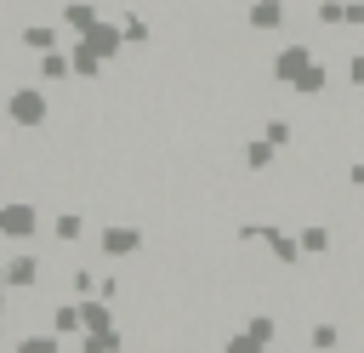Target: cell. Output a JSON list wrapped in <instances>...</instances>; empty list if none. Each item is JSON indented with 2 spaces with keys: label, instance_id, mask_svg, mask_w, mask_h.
<instances>
[{
  "label": "cell",
  "instance_id": "cell-1",
  "mask_svg": "<svg viewBox=\"0 0 364 353\" xmlns=\"http://www.w3.org/2000/svg\"><path fill=\"white\" fill-rule=\"evenodd\" d=\"M0 108H6V120H11L17 131H40V125L51 120V97H46V85H40V80H28V85H11Z\"/></svg>",
  "mask_w": 364,
  "mask_h": 353
},
{
  "label": "cell",
  "instance_id": "cell-2",
  "mask_svg": "<svg viewBox=\"0 0 364 353\" xmlns=\"http://www.w3.org/2000/svg\"><path fill=\"white\" fill-rule=\"evenodd\" d=\"M313 63H318V46H313V40H284V46H273V57H267V80L290 91Z\"/></svg>",
  "mask_w": 364,
  "mask_h": 353
},
{
  "label": "cell",
  "instance_id": "cell-3",
  "mask_svg": "<svg viewBox=\"0 0 364 353\" xmlns=\"http://www.w3.org/2000/svg\"><path fill=\"white\" fill-rule=\"evenodd\" d=\"M142 245H148L142 222H108V228L97 233V251H102V256H114V262H131V256H142Z\"/></svg>",
  "mask_w": 364,
  "mask_h": 353
},
{
  "label": "cell",
  "instance_id": "cell-4",
  "mask_svg": "<svg viewBox=\"0 0 364 353\" xmlns=\"http://www.w3.org/2000/svg\"><path fill=\"white\" fill-rule=\"evenodd\" d=\"M80 40H85V46H91L102 63H119V57L131 51V46H125V28H119V23H108V17H97V23H91Z\"/></svg>",
  "mask_w": 364,
  "mask_h": 353
},
{
  "label": "cell",
  "instance_id": "cell-5",
  "mask_svg": "<svg viewBox=\"0 0 364 353\" xmlns=\"http://www.w3.org/2000/svg\"><path fill=\"white\" fill-rule=\"evenodd\" d=\"M40 233V211L28 199H6L0 205V239H34Z\"/></svg>",
  "mask_w": 364,
  "mask_h": 353
},
{
  "label": "cell",
  "instance_id": "cell-6",
  "mask_svg": "<svg viewBox=\"0 0 364 353\" xmlns=\"http://www.w3.org/2000/svg\"><path fill=\"white\" fill-rule=\"evenodd\" d=\"M273 165H279V148H273L262 131H250V137L239 142V171H245V176H262V171H273Z\"/></svg>",
  "mask_w": 364,
  "mask_h": 353
},
{
  "label": "cell",
  "instance_id": "cell-7",
  "mask_svg": "<svg viewBox=\"0 0 364 353\" xmlns=\"http://www.w3.org/2000/svg\"><path fill=\"white\" fill-rule=\"evenodd\" d=\"M296 239H301V256H307V262H324V256L336 251V228H330V222H318V216H313V222H301V228H296Z\"/></svg>",
  "mask_w": 364,
  "mask_h": 353
},
{
  "label": "cell",
  "instance_id": "cell-8",
  "mask_svg": "<svg viewBox=\"0 0 364 353\" xmlns=\"http://www.w3.org/2000/svg\"><path fill=\"white\" fill-rule=\"evenodd\" d=\"M40 285V256H6V290H34Z\"/></svg>",
  "mask_w": 364,
  "mask_h": 353
},
{
  "label": "cell",
  "instance_id": "cell-9",
  "mask_svg": "<svg viewBox=\"0 0 364 353\" xmlns=\"http://www.w3.org/2000/svg\"><path fill=\"white\" fill-rule=\"evenodd\" d=\"M34 74H40V85H68L74 80V63H68V51H40Z\"/></svg>",
  "mask_w": 364,
  "mask_h": 353
},
{
  "label": "cell",
  "instance_id": "cell-10",
  "mask_svg": "<svg viewBox=\"0 0 364 353\" xmlns=\"http://www.w3.org/2000/svg\"><path fill=\"white\" fill-rule=\"evenodd\" d=\"M57 17H63V28H68V34H85L102 11H97V0H63V6H57Z\"/></svg>",
  "mask_w": 364,
  "mask_h": 353
},
{
  "label": "cell",
  "instance_id": "cell-11",
  "mask_svg": "<svg viewBox=\"0 0 364 353\" xmlns=\"http://www.w3.org/2000/svg\"><path fill=\"white\" fill-rule=\"evenodd\" d=\"M68 63H74V80H85V85H97V80H102V68H108V63H102V57H97V51L85 46V40H74Z\"/></svg>",
  "mask_w": 364,
  "mask_h": 353
},
{
  "label": "cell",
  "instance_id": "cell-12",
  "mask_svg": "<svg viewBox=\"0 0 364 353\" xmlns=\"http://www.w3.org/2000/svg\"><path fill=\"white\" fill-rule=\"evenodd\" d=\"M341 342H347V336H341L336 319H313V325H307V347H313V353H341Z\"/></svg>",
  "mask_w": 364,
  "mask_h": 353
},
{
  "label": "cell",
  "instance_id": "cell-13",
  "mask_svg": "<svg viewBox=\"0 0 364 353\" xmlns=\"http://www.w3.org/2000/svg\"><path fill=\"white\" fill-rule=\"evenodd\" d=\"M17 46L34 51V57H40V51H57V28H51V23H23V28H17Z\"/></svg>",
  "mask_w": 364,
  "mask_h": 353
},
{
  "label": "cell",
  "instance_id": "cell-14",
  "mask_svg": "<svg viewBox=\"0 0 364 353\" xmlns=\"http://www.w3.org/2000/svg\"><path fill=\"white\" fill-rule=\"evenodd\" d=\"M80 319H85V330H108L114 325V302L108 296H80ZM80 330V336H85Z\"/></svg>",
  "mask_w": 364,
  "mask_h": 353
},
{
  "label": "cell",
  "instance_id": "cell-15",
  "mask_svg": "<svg viewBox=\"0 0 364 353\" xmlns=\"http://www.w3.org/2000/svg\"><path fill=\"white\" fill-rule=\"evenodd\" d=\"M119 28H125V46H131V51H148V46H154V23H148L142 11H125Z\"/></svg>",
  "mask_w": 364,
  "mask_h": 353
},
{
  "label": "cell",
  "instance_id": "cell-16",
  "mask_svg": "<svg viewBox=\"0 0 364 353\" xmlns=\"http://www.w3.org/2000/svg\"><path fill=\"white\" fill-rule=\"evenodd\" d=\"M51 233H57V245H80L85 239V211H57L51 216Z\"/></svg>",
  "mask_w": 364,
  "mask_h": 353
},
{
  "label": "cell",
  "instance_id": "cell-17",
  "mask_svg": "<svg viewBox=\"0 0 364 353\" xmlns=\"http://www.w3.org/2000/svg\"><path fill=\"white\" fill-rule=\"evenodd\" d=\"M119 347H125L119 325H108V330H85V336H80V353H119Z\"/></svg>",
  "mask_w": 364,
  "mask_h": 353
},
{
  "label": "cell",
  "instance_id": "cell-18",
  "mask_svg": "<svg viewBox=\"0 0 364 353\" xmlns=\"http://www.w3.org/2000/svg\"><path fill=\"white\" fill-rule=\"evenodd\" d=\"M51 330H57V336H80V330H85L80 302H57V307H51Z\"/></svg>",
  "mask_w": 364,
  "mask_h": 353
},
{
  "label": "cell",
  "instance_id": "cell-19",
  "mask_svg": "<svg viewBox=\"0 0 364 353\" xmlns=\"http://www.w3.org/2000/svg\"><path fill=\"white\" fill-rule=\"evenodd\" d=\"M11 353H63V336H57V330H34V336H23Z\"/></svg>",
  "mask_w": 364,
  "mask_h": 353
},
{
  "label": "cell",
  "instance_id": "cell-20",
  "mask_svg": "<svg viewBox=\"0 0 364 353\" xmlns=\"http://www.w3.org/2000/svg\"><path fill=\"white\" fill-rule=\"evenodd\" d=\"M222 353H267V347H262V342H256V336H250V330L239 325V330H228V342H222Z\"/></svg>",
  "mask_w": 364,
  "mask_h": 353
},
{
  "label": "cell",
  "instance_id": "cell-21",
  "mask_svg": "<svg viewBox=\"0 0 364 353\" xmlns=\"http://www.w3.org/2000/svg\"><path fill=\"white\" fill-rule=\"evenodd\" d=\"M341 80H347L353 91H364V51H353V57L341 63Z\"/></svg>",
  "mask_w": 364,
  "mask_h": 353
},
{
  "label": "cell",
  "instance_id": "cell-22",
  "mask_svg": "<svg viewBox=\"0 0 364 353\" xmlns=\"http://www.w3.org/2000/svg\"><path fill=\"white\" fill-rule=\"evenodd\" d=\"M74 296H97V279H91V268H74Z\"/></svg>",
  "mask_w": 364,
  "mask_h": 353
},
{
  "label": "cell",
  "instance_id": "cell-23",
  "mask_svg": "<svg viewBox=\"0 0 364 353\" xmlns=\"http://www.w3.org/2000/svg\"><path fill=\"white\" fill-rule=\"evenodd\" d=\"M0 290H6V262H0Z\"/></svg>",
  "mask_w": 364,
  "mask_h": 353
},
{
  "label": "cell",
  "instance_id": "cell-24",
  "mask_svg": "<svg viewBox=\"0 0 364 353\" xmlns=\"http://www.w3.org/2000/svg\"><path fill=\"white\" fill-rule=\"evenodd\" d=\"M0 319H6V290H0Z\"/></svg>",
  "mask_w": 364,
  "mask_h": 353
},
{
  "label": "cell",
  "instance_id": "cell-25",
  "mask_svg": "<svg viewBox=\"0 0 364 353\" xmlns=\"http://www.w3.org/2000/svg\"><path fill=\"white\" fill-rule=\"evenodd\" d=\"M0 330H6V319H0Z\"/></svg>",
  "mask_w": 364,
  "mask_h": 353
},
{
  "label": "cell",
  "instance_id": "cell-26",
  "mask_svg": "<svg viewBox=\"0 0 364 353\" xmlns=\"http://www.w3.org/2000/svg\"><path fill=\"white\" fill-rule=\"evenodd\" d=\"M313 6H318V0H313Z\"/></svg>",
  "mask_w": 364,
  "mask_h": 353
},
{
  "label": "cell",
  "instance_id": "cell-27",
  "mask_svg": "<svg viewBox=\"0 0 364 353\" xmlns=\"http://www.w3.org/2000/svg\"><path fill=\"white\" fill-rule=\"evenodd\" d=\"M307 353H313V347H307Z\"/></svg>",
  "mask_w": 364,
  "mask_h": 353
}]
</instances>
